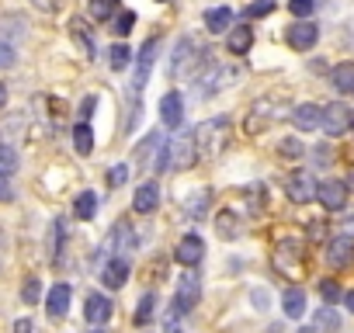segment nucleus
Segmentation results:
<instances>
[{"mask_svg":"<svg viewBox=\"0 0 354 333\" xmlns=\"http://www.w3.org/2000/svg\"><path fill=\"white\" fill-rule=\"evenodd\" d=\"M198 160V139L195 132H177L174 139L163 142L156 171H188V166Z\"/></svg>","mask_w":354,"mask_h":333,"instance_id":"1","label":"nucleus"},{"mask_svg":"<svg viewBox=\"0 0 354 333\" xmlns=\"http://www.w3.org/2000/svg\"><path fill=\"white\" fill-rule=\"evenodd\" d=\"M156 49H160V42H156V39H146V42H142V49H139V56H136V77H132V94H136V101H139L142 87L149 84V73H153Z\"/></svg>","mask_w":354,"mask_h":333,"instance_id":"2","label":"nucleus"},{"mask_svg":"<svg viewBox=\"0 0 354 333\" xmlns=\"http://www.w3.org/2000/svg\"><path fill=\"white\" fill-rule=\"evenodd\" d=\"M351 125H354V111H351L347 104L333 101V104L323 108V122H319V129H323L326 135H344Z\"/></svg>","mask_w":354,"mask_h":333,"instance_id":"3","label":"nucleus"},{"mask_svg":"<svg viewBox=\"0 0 354 333\" xmlns=\"http://www.w3.org/2000/svg\"><path fill=\"white\" fill-rule=\"evenodd\" d=\"M323 257H326V264H330V267H351V264H354V236L340 233V236L326 240Z\"/></svg>","mask_w":354,"mask_h":333,"instance_id":"4","label":"nucleus"},{"mask_svg":"<svg viewBox=\"0 0 354 333\" xmlns=\"http://www.w3.org/2000/svg\"><path fill=\"white\" fill-rule=\"evenodd\" d=\"M316 198H319V205H323L326 212H340V209L347 205V184L337 181V178H330V181L316 184Z\"/></svg>","mask_w":354,"mask_h":333,"instance_id":"5","label":"nucleus"},{"mask_svg":"<svg viewBox=\"0 0 354 333\" xmlns=\"http://www.w3.org/2000/svg\"><path fill=\"white\" fill-rule=\"evenodd\" d=\"M198 298H202V281H198V274H185L181 281H177V295H174V305L177 309H185V312H192L195 305H198Z\"/></svg>","mask_w":354,"mask_h":333,"instance_id":"6","label":"nucleus"},{"mask_svg":"<svg viewBox=\"0 0 354 333\" xmlns=\"http://www.w3.org/2000/svg\"><path fill=\"white\" fill-rule=\"evenodd\" d=\"M288 46L295 49V53H309L313 46H316V39H319V28L313 25V21H306V18H299L292 28H288Z\"/></svg>","mask_w":354,"mask_h":333,"instance_id":"7","label":"nucleus"},{"mask_svg":"<svg viewBox=\"0 0 354 333\" xmlns=\"http://www.w3.org/2000/svg\"><path fill=\"white\" fill-rule=\"evenodd\" d=\"M160 139H163L160 132H149V135L139 142V149H136V166H132V171H146V166H156L160 149H163V142H160Z\"/></svg>","mask_w":354,"mask_h":333,"instance_id":"8","label":"nucleus"},{"mask_svg":"<svg viewBox=\"0 0 354 333\" xmlns=\"http://www.w3.org/2000/svg\"><path fill=\"white\" fill-rule=\"evenodd\" d=\"M132 209H136L139 216L156 212V209H160V184H156V181L139 184V188H136V195H132Z\"/></svg>","mask_w":354,"mask_h":333,"instance_id":"9","label":"nucleus"},{"mask_svg":"<svg viewBox=\"0 0 354 333\" xmlns=\"http://www.w3.org/2000/svg\"><path fill=\"white\" fill-rule=\"evenodd\" d=\"M174 257H177V264H185V267H195L202 257H205V243H202V236H185L181 243H177V250H174Z\"/></svg>","mask_w":354,"mask_h":333,"instance_id":"10","label":"nucleus"},{"mask_svg":"<svg viewBox=\"0 0 354 333\" xmlns=\"http://www.w3.org/2000/svg\"><path fill=\"white\" fill-rule=\"evenodd\" d=\"M181 118H185V97L177 94V91L163 94V101H160V122L170 125V129H177V125H181Z\"/></svg>","mask_w":354,"mask_h":333,"instance_id":"11","label":"nucleus"},{"mask_svg":"<svg viewBox=\"0 0 354 333\" xmlns=\"http://www.w3.org/2000/svg\"><path fill=\"white\" fill-rule=\"evenodd\" d=\"M285 191H288V198H292L295 205H306L309 198H316V181H313L309 174H292L288 184H285Z\"/></svg>","mask_w":354,"mask_h":333,"instance_id":"12","label":"nucleus"},{"mask_svg":"<svg viewBox=\"0 0 354 333\" xmlns=\"http://www.w3.org/2000/svg\"><path fill=\"white\" fill-rule=\"evenodd\" d=\"M84 316H87V323H94V326H104V323L111 319V298H108V295H101V292L87 295Z\"/></svg>","mask_w":354,"mask_h":333,"instance_id":"13","label":"nucleus"},{"mask_svg":"<svg viewBox=\"0 0 354 333\" xmlns=\"http://www.w3.org/2000/svg\"><path fill=\"white\" fill-rule=\"evenodd\" d=\"M319 122H323V108H316V104H299L292 111V125L299 132H313V129H319Z\"/></svg>","mask_w":354,"mask_h":333,"instance_id":"14","label":"nucleus"},{"mask_svg":"<svg viewBox=\"0 0 354 333\" xmlns=\"http://www.w3.org/2000/svg\"><path fill=\"white\" fill-rule=\"evenodd\" d=\"M125 278H129V260H125V257H111V260L101 267V281H104L108 288H122Z\"/></svg>","mask_w":354,"mask_h":333,"instance_id":"15","label":"nucleus"},{"mask_svg":"<svg viewBox=\"0 0 354 333\" xmlns=\"http://www.w3.org/2000/svg\"><path fill=\"white\" fill-rule=\"evenodd\" d=\"M46 309H49L53 319L66 316V309H70V285H53L49 295H46Z\"/></svg>","mask_w":354,"mask_h":333,"instance_id":"16","label":"nucleus"},{"mask_svg":"<svg viewBox=\"0 0 354 333\" xmlns=\"http://www.w3.org/2000/svg\"><path fill=\"white\" fill-rule=\"evenodd\" d=\"M281 309H285L288 319H302V316H306V292H302V288H285Z\"/></svg>","mask_w":354,"mask_h":333,"instance_id":"17","label":"nucleus"},{"mask_svg":"<svg viewBox=\"0 0 354 333\" xmlns=\"http://www.w3.org/2000/svg\"><path fill=\"white\" fill-rule=\"evenodd\" d=\"M330 84L340 94H354V63H337L330 70Z\"/></svg>","mask_w":354,"mask_h":333,"instance_id":"18","label":"nucleus"},{"mask_svg":"<svg viewBox=\"0 0 354 333\" xmlns=\"http://www.w3.org/2000/svg\"><path fill=\"white\" fill-rule=\"evenodd\" d=\"M230 25H233V11H230V8H212V11H205V28H209L212 35L230 32Z\"/></svg>","mask_w":354,"mask_h":333,"instance_id":"19","label":"nucleus"},{"mask_svg":"<svg viewBox=\"0 0 354 333\" xmlns=\"http://www.w3.org/2000/svg\"><path fill=\"white\" fill-rule=\"evenodd\" d=\"M70 35H73V42L87 53V56H97V46H94V35H91V28L80 21V18H73L70 21Z\"/></svg>","mask_w":354,"mask_h":333,"instance_id":"20","label":"nucleus"},{"mask_svg":"<svg viewBox=\"0 0 354 333\" xmlns=\"http://www.w3.org/2000/svg\"><path fill=\"white\" fill-rule=\"evenodd\" d=\"M226 46H230V53H233V56H247V53H250V46H254V28H247V25H243V28H233Z\"/></svg>","mask_w":354,"mask_h":333,"instance_id":"21","label":"nucleus"},{"mask_svg":"<svg viewBox=\"0 0 354 333\" xmlns=\"http://www.w3.org/2000/svg\"><path fill=\"white\" fill-rule=\"evenodd\" d=\"M240 219H236V212H230V209H223L219 216H216V233L223 236V240H236L240 236Z\"/></svg>","mask_w":354,"mask_h":333,"instance_id":"22","label":"nucleus"},{"mask_svg":"<svg viewBox=\"0 0 354 333\" xmlns=\"http://www.w3.org/2000/svg\"><path fill=\"white\" fill-rule=\"evenodd\" d=\"M185 309H177V305H167L160 323H163V333H185Z\"/></svg>","mask_w":354,"mask_h":333,"instance_id":"23","label":"nucleus"},{"mask_svg":"<svg viewBox=\"0 0 354 333\" xmlns=\"http://www.w3.org/2000/svg\"><path fill=\"white\" fill-rule=\"evenodd\" d=\"M192 53H195V42H192V39H181V42H177V49H174V59H170V77H181V70H185V59H192Z\"/></svg>","mask_w":354,"mask_h":333,"instance_id":"24","label":"nucleus"},{"mask_svg":"<svg viewBox=\"0 0 354 333\" xmlns=\"http://www.w3.org/2000/svg\"><path fill=\"white\" fill-rule=\"evenodd\" d=\"M111 247H115V254L122 257L125 250H132V247H136V233H132L125 222H118V226L111 229Z\"/></svg>","mask_w":354,"mask_h":333,"instance_id":"25","label":"nucleus"},{"mask_svg":"<svg viewBox=\"0 0 354 333\" xmlns=\"http://www.w3.org/2000/svg\"><path fill=\"white\" fill-rule=\"evenodd\" d=\"M73 149H77L80 156H91V149H94V132H91L87 122H80V125L73 129Z\"/></svg>","mask_w":354,"mask_h":333,"instance_id":"26","label":"nucleus"},{"mask_svg":"<svg viewBox=\"0 0 354 333\" xmlns=\"http://www.w3.org/2000/svg\"><path fill=\"white\" fill-rule=\"evenodd\" d=\"M73 212H77V219H94V212H97V195L94 191H80L77 195V202H73Z\"/></svg>","mask_w":354,"mask_h":333,"instance_id":"27","label":"nucleus"},{"mask_svg":"<svg viewBox=\"0 0 354 333\" xmlns=\"http://www.w3.org/2000/svg\"><path fill=\"white\" fill-rule=\"evenodd\" d=\"M118 15V0H91V18L94 21H111Z\"/></svg>","mask_w":354,"mask_h":333,"instance_id":"28","label":"nucleus"},{"mask_svg":"<svg viewBox=\"0 0 354 333\" xmlns=\"http://www.w3.org/2000/svg\"><path fill=\"white\" fill-rule=\"evenodd\" d=\"M268 15H274V0H254V4L243 8V18H247V21H254V18H268Z\"/></svg>","mask_w":354,"mask_h":333,"instance_id":"29","label":"nucleus"},{"mask_svg":"<svg viewBox=\"0 0 354 333\" xmlns=\"http://www.w3.org/2000/svg\"><path fill=\"white\" fill-rule=\"evenodd\" d=\"M129 63H132V53H129V49H125L122 42L108 49V66H111V70H125Z\"/></svg>","mask_w":354,"mask_h":333,"instance_id":"30","label":"nucleus"},{"mask_svg":"<svg viewBox=\"0 0 354 333\" xmlns=\"http://www.w3.org/2000/svg\"><path fill=\"white\" fill-rule=\"evenodd\" d=\"M340 326V316L333 312V305H323V309H316V330H337Z\"/></svg>","mask_w":354,"mask_h":333,"instance_id":"31","label":"nucleus"},{"mask_svg":"<svg viewBox=\"0 0 354 333\" xmlns=\"http://www.w3.org/2000/svg\"><path fill=\"white\" fill-rule=\"evenodd\" d=\"M153 312H156V295H153V292H146V295L139 298V309H136V323H149V319H153Z\"/></svg>","mask_w":354,"mask_h":333,"instance_id":"32","label":"nucleus"},{"mask_svg":"<svg viewBox=\"0 0 354 333\" xmlns=\"http://www.w3.org/2000/svg\"><path fill=\"white\" fill-rule=\"evenodd\" d=\"M15 171H18V153L11 146H0V174L11 178Z\"/></svg>","mask_w":354,"mask_h":333,"instance_id":"33","label":"nucleus"},{"mask_svg":"<svg viewBox=\"0 0 354 333\" xmlns=\"http://www.w3.org/2000/svg\"><path fill=\"white\" fill-rule=\"evenodd\" d=\"M132 25H136V15H132V11H118V15L111 18V32H115V35H129Z\"/></svg>","mask_w":354,"mask_h":333,"instance_id":"34","label":"nucleus"},{"mask_svg":"<svg viewBox=\"0 0 354 333\" xmlns=\"http://www.w3.org/2000/svg\"><path fill=\"white\" fill-rule=\"evenodd\" d=\"M39 295H42V285H39V278H28V281H25V288H21V298H25L28 305H35V302H39Z\"/></svg>","mask_w":354,"mask_h":333,"instance_id":"35","label":"nucleus"},{"mask_svg":"<svg viewBox=\"0 0 354 333\" xmlns=\"http://www.w3.org/2000/svg\"><path fill=\"white\" fill-rule=\"evenodd\" d=\"M313 8H316V0H288V11H292L295 18H309Z\"/></svg>","mask_w":354,"mask_h":333,"instance_id":"36","label":"nucleus"},{"mask_svg":"<svg viewBox=\"0 0 354 333\" xmlns=\"http://www.w3.org/2000/svg\"><path fill=\"white\" fill-rule=\"evenodd\" d=\"M319 295H323V302H326V305H333L337 298H344V295H340V288H337L333 281H319Z\"/></svg>","mask_w":354,"mask_h":333,"instance_id":"37","label":"nucleus"},{"mask_svg":"<svg viewBox=\"0 0 354 333\" xmlns=\"http://www.w3.org/2000/svg\"><path fill=\"white\" fill-rule=\"evenodd\" d=\"M125 178H129V166H125V163H115V166H111V174H108V181L118 188V184H125Z\"/></svg>","mask_w":354,"mask_h":333,"instance_id":"38","label":"nucleus"},{"mask_svg":"<svg viewBox=\"0 0 354 333\" xmlns=\"http://www.w3.org/2000/svg\"><path fill=\"white\" fill-rule=\"evenodd\" d=\"M205 205H209V198H205V191H198V195H195V202H192V205H185V209H188V212L198 219V216L205 212Z\"/></svg>","mask_w":354,"mask_h":333,"instance_id":"39","label":"nucleus"},{"mask_svg":"<svg viewBox=\"0 0 354 333\" xmlns=\"http://www.w3.org/2000/svg\"><path fill=\"white\" fill-rule=\"evenodd\" d=\"M15 198V188L8 184V178L4 174H0V202H11Z\"/></svg>","mask_w":354,"mask_h":333,"instance_id":"40","label":"nucleus"},{"mask_svg":"<svg viewBox=\"0 0 354 333\" xmlns=\"http://www.w3.org/2000/svg\"><path fill=\"white\" fill-rule=\"evenodd\" d=\"M94 104H97V97H94V94H87V97H84V104H80V115H84V118H91V115H94Z\"/></svg>","mask_w":354,"mask_h":333,"instance_id":"41","label":"nucleus"},{"mask_svg":"<svg viewBox=\"0 0 354 333\" xmlns=\"http://www.w3.org/2000/svg\"><path fill=\"white\" fill-rule=\"evenodd\" d=\"M15 333H35V323H32L28 316H21V319L15 323Z\"/></svg>","mask_w":354,"mask_h":333,"instance_id":"42","label":"nucleus"},{"mask_svg":"<svg viewBox=\"0 0 354 333\" xmlns=\"http://www.w3.org/2000/svg\"><path fill=\"white\" fill-rule=\"evenodd\" d=\"M281 153H288V156L299 153V156H302V142H292V139H288V142H281Z\"/></svg>","mask_w":354,"mask_h":333,"instance_id":"43","label":"nucleus"},{"mask_svg":"<svg viewBox=\"0 0 354 333\" xmlns=\"http://www.w3.org/2000/svg\"><path fill=\"white\" fill-rule=\"evenodd\" d=\"M32 4H35L39 11H56V8H59V0H32Z\"/></svg>","mask_w":354,"mask_h":333,"instance_id":"44","label":"nucleus"},{"mask_svg":"<svg viewBox=\"0 0 354 333\" xmlns=\"http://www.w3.org/2000/svg\"><path fill=\"white\" fill-rule=\"evenodd\" d=\"M340 226H344V233H347V236H354V212H351V216H344V222H340Z\"/></svg>","mask_w":354,"mask_h":333,"instance_id":"45","label":"nucleus"},{"mask_svg":"<svg viewBox=\"0 0 354 333\" xmlns=\"http://www.w3.org/2000/svg\"><path fill=\"white\" fill-rule=\"evenodd\" d=\"M344 305H347V312H351V316H354V288H351V292H347V295H344Z\"/></svg>","mask_w":354,"mask_h":333,"instance_id":"46","label":"nucleus"},{"mask_svg":"<svg viewBox=\"0 0 354 333\" xmlns=\"http://www.w3.org/2000/svg\"><path fill=\"white\" fill-rule=\"evenodd\" d=\"M4 104H8V87L0 84V108H4Z\"/></svg>","mask_w":354,"mask_h":333,"instance_id":"47","label":"nucleus"},{"mask_svg":"<svg viewBox=\"0 0 354 333\" xmlns=\"http://www.w3.org/2000/svg\"><path fill=\"white\" fill-rule=\"evenodd\" d=\"M299 333H316V330H299Z\"/></svg>","mask_w":354,"mask_h":333,"instance_id":"48","label":"nucleus"}]
</instances>
